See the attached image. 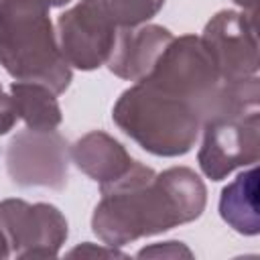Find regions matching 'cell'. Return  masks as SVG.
Returning <instances> with one entry per match:
<instances>
[{
	"instance_id": "obj_3",
	"label": "cell",
	"mask_w": 260,
	"mask_h": 260,
	"mask_svg": "<svg viewBox=\"0 0 260 260\" xmlns=\"http://www.w3.org/2000/svg\"><path fill=\"white\" fill-rule=\"evenodd\" d=\"M112 118L124 134L156 156L187 154L201 130V120L187 102L146 79L118 98Z\"/></svg>"
},
{
	"instance_id": "obj_1",
	"label": "cell",
	"mask_w": 260,
	"mask_h": 260,
	"mask_svg": "<svg viewBox=\"0 0 260 260\" xmlns=\"http://www.w3.org/2000/svg\"><path fill=\"white\" fill-rule=\"evenodd\" d=\"M100 189L91 228L104 244L116 248L193 221L205 207V185L187 167L154 173L134 160L128 173Z\"/></svg>"
},
{
	"instance_id": "obj_12",
	"label": "cell",
	"mask_w": 260,
	"mask_h": 260,
	"mask_svg": "<svg viewBox=\"0 0 260 260\" xmlns=\"http://www.w3.org/2000/svg\"><path fill=\"white\" fill-rule=\"evenodd\" d=\"M219 213L236 232L254 236L258 232V169L240 173L219 197Z\"/></svg>"
},
{
	"instance_id": "obj_14",
	"label": "cell",
	"mask_w": 260,
	"mask_h": 260,
	"mask_svg": "<svg viewBox=\"0 0 260 260\" xmlns=\"http://www.w3.org/2000/svg\"><path fill=\"white\" fill-rule=\"evenodd\" d=\"M138 256L140 258H144V256H171V258H177V256H191V252L181 242H160V244L142 248L138 252Z\"/></svg>"
},
{
	"instance_id": "obj_15",
	"label": "cell",
	"mask_w": 260,
	"mask_h": 260,
	"mask_svg": "<svg viewBox=\"0 0 260 260\" xmlns=\"http://www.w3.org/2000/svg\"><path fill=\"white\" fill-rule=\"evenodd\" d=\"M18 116L14 110V104L10 100V93H4L2 85H0V134H6L14 124H16Z\"/></svg>"
},
{
	"instance_id": "obj_8",
	"label": "cell",
	"mask_w": 260,
	"mask_h": 260,
	"mask_svg": "<svg viewBox=\"0 0 260 260\" xmlns=\"http://www.w3.org/2000/svg\"><path fill=\"white\" fill-rule=\"evenodd\" d=\"M199 167L205 177L219 181L234 169L258 158V112L228 116L203 124Z\"/></svg>"
},
{
	"instance_id": "obj_5",
	"label": "cell",
	"mask_w": 260,
	"mask_h": 260,
	"mask_svg": "<svg viewBox=\"0 0 260 260\" xmlns=\"http://www.w3.org/2000/svg\"><path fill=\"white\" fill-rule=\"evenodd\" d=\"M57 28L67 63L81 71L108 63L120 30L104 0H79L59 16Z\"/></svg>"
},
{
	"instance_id": "obj_10",
	"label": "cell",
	"mask_w": 260,
	"mask_h": 260,
	"mask_svg": "<svg viewBox=\"0 0 260 260\" xmlns=\"http://www.w3.org/2000/svg\"><path fill=\"white\" fill-rule=\"evenodd\" d=\"M171 41L173 35L158 24L122 26L108 59V67L122 79L140 81L150 73Z\"/></svg>"
},
{
	"instance_id": "obj_6",
	"label": "cell",
	"mask_w": 260,
	"mask_h": 260,
	"mask_svg": "<svg viewBox=\"0 0 260 260\" xmlns=\"http://www.w3.org/2000/svg\"><path fill=\"white\" fill-rule=\"evenodd\" d=\"M71 148L57 130H22L6 148V171L18 187L63 189L69 177Z\"/></svg>"
},
{
	"instance_id": "obj_11",
	"label": "cell",
	"mask_w": 260,
	"mask_h": 260,
	"mask_svg": "<svg viewBox=\"0 0 260 260\" xmlns=\"http://www.w3.org/2000/svg\"><path fill=\"white\" fill-rule=\"evenodd\" d=\"M71 160L100 187H108L118 181L134 165V158L126 148L106 132L93 130L81 136L71 146Z\"/></svg>"
},
{
	"instance_id": "obj_13",
	"label": "cell",
	"mask_w": 260,
	"mask_h": 260,
	"mask_svg": "<svg viewBox=\"0 0 260 260\" xmlns=\"http://www.w3.org/2000/svg\"><path fill=\"white\" fill-rule=\"evenodd\" d=\"M10 100L14 104L16 116L24 120L30 130H55L61 124V108L57 93L39 81H12Z\"/></svg>"
},
{
	"instance_id": "obj_9",
	"label": "cell",
	"mask_w": 260,
	"mask_h": 260,
	"mask_svg": "<svg viewBox=\"0 0 260 260\" xmlns=\"http://www.w3.org/2000/svg\"><path fill=\"white\" fill-rule=\"evenodd\" d=\"M201 39L223 81L256 77V35L252 14L234 10L217 12L207 22Z\"/></svg>"
},
{
	"instance_id": "obj_2",
	"label": "cell",
	"mask_w": 260,
	"mask_h": 260,
	"mask_svg": "<svg viewBox=\"0 0 260 260\" xmlns=\"http://www.w3.org/2000/svg\"><path fill=\"white\" fill-rule=\"evenodd\" d=\"M0 65L18 81H39L55 93L71 83L59 39L43 0H0Z\"/></svg>"
},
{
	"instance_id": "obj_7",
	"label": "cell",
	"mask_w": 260,
	"mask_h": 260,
	"mask_svg": "<svg viewBox=\"0 0 260 260\" xmlns=\"http://www.w3.org/2000/svg\"><path fill=\"white\" fill-rule=\"evenodd\" d=\"M0 221L8 236L10 252L18 258L57 256L67 240V219L49 203L4 199L0 203Z\"/></svg>"
},
{
	"instance_id": "obj_4",
	"label": "cell",
	"mask_w": 260,
	"mask_h": 260,
	"mask_svg": "<svg viewBox=\"0 0 260 260\" xmlns=\"http://www.w3.org/2000/svg\"><path fill=\"white\" fill-rule=\"evenodd\" d=\"M142 79L187 102L199 116L201 126L219 116L228 93V83L221 79L207 45L195 35L173 37Z\"/></svg>"
},
{
	"instance_id": "obj_17",
	"label": "cell",
	"mask_w": 260,
	"mask_h": 260,
	"mask_svg": "<svg viewBox=\"0 0 260 260\" xmlns=\"http://www.w3.org/2000/svg\"><path fill=\"white\" fill-rule=\"evenodd\" d=\"M8 256H12V252H10V242H8V236H6L4 225H2V221H0V258H8Z\"/></svg>"
},
{
	"instance_id": "obj_16",
	"label": "cell",
	"mask_w": 260,
	"mask_h": 260,
	"mask_svg": "<svg viewBox=\"0 0 260 260\" xmlns=\"http://www.w3.org/2000/svg\"><path fill=\"white\" fill-rule=\"evenodd\" d=\"M122 256L118 250H116V246H108V244H104V246H98V248H93L89 242H85L83 246H79V248H73L71 252H69V256Z\"/></svg>"
},
{
	"instance_id": "obj_18",
	"label": "cell",
	"mask_w": 260,
	"mask_h": 260,
	"mask_svg": "<svg viewBox=\"0 0 260 260\" xmlns=\"http://www.w3.org/2000/svg\"><path fill=\"white\" fill-rule=\"evenodd\" d=\"M43 2L51 8V6H65V4H69L71 0H43Z\"/></svg>"
}]
</instances>
